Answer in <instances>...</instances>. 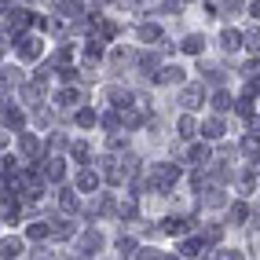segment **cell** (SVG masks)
Listing matches in <instances>:
<instances>
[{
	"label": "cell",
	"instance_id": "obj_26",
	"mask_svg": "<svg viewBox=\"0 0 260 260\" xmlns=\"http://www.w3.org/2000/svg\"><path fill=\"white\" fill-rule=\"evenodd\" d=\"M48 231H51V228H48V223H33V228H29L26 235H29V238H44Z\"/></svg>",
	"mask_w": 260,
	"mask_h": 260
},
{
	"label": "cell",
	"instance_id": "obj_6",
	"mask_svg": "<svg viewBox=\"0 0 260 260\" xmlns=\"http://www.w3.org/2000/svg\"><path fill=\"white\" fill-rule=\"evenodd\" d=\"M4 128H11V132H22V114L15 110V107H4Z\"/></svg>",
	"mask_w": 260,
	"mask_h": 260
},
{
	"label": "cell",
	"instance_id": "obj_28",
	"mask_svg": "<svg viewBox=\"0 0 260 260\" xmlns=\"http://www.w3.org/2000/svg\"><path fill=\"white\" fill-rule=\"evenodd\" d=\"M88 154H92L88 143H77V147H74V158H77V161H88Z\"/></svg>",
	"mask_w": 260,
	"mask_h": 260
},
{
	"label": "cell",
	"instance_id": "obj_20",
	"mask_svg": "<svg viewBox=\"0 0 260 260\" xmlns=\"http://www.w3.org/2000/svg\"><path fill=\"white\" fill-rule=\"evenodd\" d=\"M55 99H59V107H74V103H77V92H74V88H62Z\"/></svg>",
	"mask_w": 260,
	"mask_h": 260
},
{
	"label": "cell",
	"instance_id": "obj_9",
	"mask_svg": "<svg viewBox=\"0 0 260 260\" xmlns=\"http://www.w3.org/2000/svg\"><path fill=\"white\" fill-rule=\"evenodd\" d=\"M158 81L161 84H180L183 81V70H180V66H165V70L158 74Z\"/></svg>",
	"mask_w": 260,
	"mask_h": 260
},
{
	"label": "cell",
	"instance_id": "obj_17",
	"mask_svg": "<svg viewBox=\"0 0 260 260\" xmlns=\"http://www.w3.org/2000/svg\"><path fill=\"white\" fill-rule=\"evenodd\" d=\"M249 220V205H231V223H246Z\"/></svg>",
	"mask_w": 260,
	"mask_h": 260
},
{
	"label": "cell",
	"instance_id": "obj_18",
	"mask_svg": "<svg viewBox=\"0 0 260 260\" xmlns=\"http://www.w3.org/2000/svg\"><path fill=\"white\" fill-rule=\"evenodd\" d=\"M242 41H246L249 51H256L260 48V29H246V33H242Z\"/></svg>",
	"mask_w": 260,
	"mask_h": 260
},
{
	"label": "cell",
	"instance_id": "obj_15",
	"mask_svg": "<svg viewBox=\"0 0 260 260\" xmlns=\"http://www.w3.org/2000/svg\"><path fill=\"white\" fill-rule=\"evenodd\" d=\"M22 253V242L19 238H4V260H15Z\"/></svg>",
	"mask_w": 260,
	"mask_h": 260
},
{
	"label": "cell",
	"instance_id": "obj_5",
	"mask_svg": "<svg viewBox=\"0 0 260 260\" xmlns=\"http://www.w3.org/2000/svg\"><path fill=\"white\" fill-rule=\"evenodd\" d=\"M202 136H205V140H220V136H223V121L220 117H209L202 125Z\"/></svg>",
	"mask_w": 260,
	"mask_h": 260
},
{
	"label": "cell",
	"instance_id": "obj_31",
	"mask_svg": "<svg viewBox=\"0 0 260 260\" xmlns=\"http://www.w3.org/2000/svg\"><path fill=\"white\" fill-rule=\"evenodd\" d=\"M249 11H253V19H260V0H256V4H253Z\"/></svg>",
	"mask_w": 260,
	"mask_h": 260
},
{
	"label": "cell",
	"instance_id": "obj_32",
	"mask_svg": "<svg viewBox=\"0 0 260 260\" xmlns=\"http://www.w3.org/2000/svg\"><path fill=\"white\" fill-rule=\"evenodd\" d=\"M169 260H180V256H169Z\"/></svg>",
	"mask_w": 260,
	"mask_h": 260
},
{
	"label": "cell",
	"instance_id": "obj_19",
	"mask_svg": "<svg viewBox=\"0 0 260 260\" xmlns=\"http://www.w3.org/2000/svg\"><path fill=\"white\" fill-rule=\"evenodd\" d=\"M117 253L121 256H132L136 253V238H117Z\"/></svg>",
	"mask_w": 260,
	"mask_h": 260
},
{
	"label": "cell",
	"instance_id": "obj_8",
	"mask_svg": "<svg viewBox=\"0 0 260 260\" xmlns=\"http://www.w3.org/2000/svg\"><path fill=\"white\" fill-rule=\"evenodd\" d=\"M140 41H143V44H154V41H161V29L154 26V22H143V26H140Z\"/></svg>",
	"mask_w": 260,
	"mask_h": 260
},
{
	"label": "cell",
	"instance_id": "obj_10",
	"mask_svg": "<svg viewBox=\"0 0 260 260\" xmlns=\"http://www.w3.org/2000/svg\"><path fill=\"white\" fill-rule=\"evenodd\" d=\"M59 15L62 19H77L81 15V0H59Z\"/></svg>",
	"mask_w": 260,
	"mask_h": 260
},
{
	"label": "cell",
	"instance_id": "obj_22",
	"mask_svg": "<svg viewBox=\"0 0 260 260\" xmlns=\"http://www.w3.org/2000/svg\"><path fill=\"white\" fill-rule=\"evenodd\" d=\"M213 107H216V110H228V107H231V95H228V92L220 88V92L213 95Z\"/></svg>",
	"mask_w": 260,
	"mask_h": 260
},
{
	"label": "cell",
	"instance_id": "obj_29",
	"mask_svg": "<svg viewBox=\"0 0 260 260\" xmlns=\"http://www.w3.org/2000/svg\"><path fill=\"white\" fill-rule=\"evenodd\" d=\"M216 260H242V253H235V249H216Z\"/></svg>",
	"mask_w": 260,
	"mask_h": 260
},
{
	"label": "cell",
	"instance_id": "obj_30",
	"mask_svg": "<svg viewBox=\"0 0 260 260\" xmlns=\"http://www.w3.org/2000/svg\"><path fill=\"white\" fill-rule=\"evenodd\" d=\"M140 260H161V256L154 253V249H143V253H140Z\"/></svg>",
	"mask_w": 260,
	"mask_h": 260
},
{
	"label": "cell",
	"instance_id": "obj_3",
	"mask_svg": "<svg viewBox=\"0 0 260 260\" xmlns=\"http://www.w3.org/2000/svg\"><path fill=\"white\" fill-rule=\"evenodd\" d=\"M205 103V88L202 84H187V88L180 92V107H187V110H198Z\"/></svg>",
	"mask_w": 260,
	"mask_h": 260
},
{
	"label": "cell",
	"instance_id": "obj_16",
	"mask_svg": "<svg viewBox=\"0 0 260 260\" xmlns=\"http://www.w3.org/2000/svg\"><path fill=\"white\" fill-rule=\"evenodd\" d=\"M176 132H180V140H190V136H194V121H190V117H180Z\"/></svg>",
	"mask_w": 260,
	"mask_h": 260
},
{
	"label": "cell",
	"instance_id": "obj_2",
	"mask_svg": "<svg viewBox=\"0 0 260 260\" xmlns=\"http://www.w3.org/2000/svg\"><path fill=\"white\" fill-rule=\"evenodd\" d=\"M15 51H19V59H22V62H33V59H41V55H44V41H41V37H19Z\"/></svg>",
	"mask_w": 260,
	"mask_h": 260
},
{
	"label": "cell",
	"instance_id": "obj_14",
	"mask_svg": "<svg viewBox=\"0 0 260 260\" xmlns=\"http://www.w3.org/2000/svg\"><path fill=\"white\" fill-rule=\"evenodd\" d=\"M99 246H103V235H99V231H88V235H84V253H99Z\"/></svg>",
	"mask_w": 260,
	"mask_h": 260
},
{
	"label": "cell",
	"instance_id": "obj_1",
	"mask_svg": "<svg viewBox=\"0 0 260 260\" xmlns=\"http://www.w3.org/2000/svg\"><path fill=\"white\" fill-rule=\"evenodd\" d=\"M150 180H154V190H169L172 183L180 180V169L172 165V161H158L150 169Z\"/></svg>",
	"mask_w": 260,
	"mask_h": 260
},
{
	"label": "cell",
	"instance_id": "obj_25",
	"mask_svg": "<svg viewBox=\"0 0 260 260\" xmlns=\"http://www.w3.org/2000/svg\"><path fill=\"white\" fill-rule=\"evenodd\" d=\"M59 205H62V209H77V198H74L70 190L62 187V194H59Z\"/></svg>",
	"mask_w": 260,
	"mask_h": 260
},
{
	"label": "cell",
	"instance_id": "obj_21",
	"mask_svg": "<svg viewBox=\"0 0 260 260\" xmlns=\"http://www.w3.org/2000/svg\"><path fill=\"white\" fill-rule=\"evenodd\" d=\"M235 110H238L242 117H249V114H253V99H249V95H242V99L235 103Z\"/></svg>",
	"mask_w": 260,
	"mask_h": 260
},
{
	"label": "cell",
	"instance_id": "obj_24",
	"mask_svg": "<svg viewBox=\"0 0 260 260\" xmlns=\"http://www.w3.org/2000/svg\"><path fill=\"white\" fill-rule=\"evenodd\" d=\"M22 150H26V154H37V150H41V143L33 140L29 132H22Z\"/></svg>",
	"mask_w": 260,
	"mask_h": 260
},
{
	"label": "cell",
	"instance_id": "obj_4",
	"mask_svg": "<svg viewBox=\"0 0 260 260\" xmlns=\"http://www.w3.org/2000/svg\"><path fill=\"white\" fill-rule=\"evenodd\" d=\"M238 44H246L238 29H223V33H220V48H223V51H235Z\"/></svg>",
	"mask_w": 260,
	"mask_h": 260
},
{
	"label": "cell",
	"instance_id": "obj_13",
	"mask_svg": "<svg viewBox=\"0 0 260 260\" xmlns=\"http://www.w3.org/2000/svg\"><path fill=\"white\" fill-rule=\"evenodd\" d=\"M198 253H202V242H198V238L180 242V256H198Z\"/></svg>",
	"mask_w": 260,
	"mask_h": 260
},
{
	"label": "cell",
	"instance_id": "obj_7",
	"mask_svg": "<svg viewBox=\"0 0 260 260\" xmlns=\"http://www.w3.org/2000/svg\"><path fill=\"white\" fill-rule=\"evenodd\" d=\"M183 51H187V55H202V48H205V41H202V33H190V37L180 44Z\"/></svg>",
	"mask_w": 260,
	"mask_h": 260
},
{
	"label": "cell",
	"instance_id": "obj_12",
	"mask_svg": "<svg viewBox=\"0 0 260 260\" xmlns=\"http://www.w3.org/2000/svg\"><path fill=\"white\" fill-rule=\"evenodd\" d=\"M44 172H48V180H55V183H59V180H62V176H66V169H62V158H51V161H48V169H44Z\"/></svg>",
	"mask_w": 260,
	"mask_h": 260
},
{
	"label": "cell",
	"instance_id": "obj_11",
	"mask_svg": "<svg viewBox=\"0 0 260 260\" xmlns=\"http://www.w3.org/2000/svg\"><path fill=\"white\" fill-rule=\"evenodd\" d=\"M77 187H81V190H95V187H99V176H95L92 169H84L81 176H77Z\"/></svg>",
	"mask_w": 260,
	"mask_h": 260
},
{
	"label": "cell",
	"instance_id": "obj_27",
	"mask_svg": "<svg viewBox=\"0 0 260 260\" xmlns=\"http://www.w3.org/2000/svg\"><path fill=\"white\" fill-rule=\"evenodd\" d=\"M205 238H209V242H220V238H223V228H220V223H213V228H205Z\"/></svg>",
	"mask_w": 260,
	"mask_h": 260
},
{
	"label": "cell",
	"instance_id": "obj_23",
	"mask_svg": "<svg viewBox=\"0 0 260 260\" xmlns=\"http://www.w3.org/2000/svg\"><path fill=\"white\" fill-rule=\"evenodd\" d=\"M77 125H81V128H92V125H95V110H81V114H77Z\"/></svg>",
	"mask_w": 260,
	"mask_h": 260
}]
</instances>
